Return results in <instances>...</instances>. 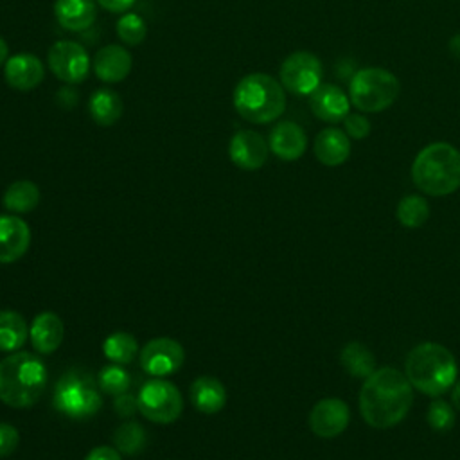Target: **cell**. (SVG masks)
<instances>
[{"label":"cell","instance_id":"cell-1","mask_svg":"<svg viewBox=\"0 0 460 460\" xmlns=\"http://www.w3.org/2000/svg\"><path fill=\"white\" fill-rule=\"evenodd\" d=\"M413 402V386L406 374L394 367L374 370L359 392V410L365 422L377 429L399 424Z\"/></svg>","mask_w":460,"mask_h":460},{"label":"cell","instance_id":"cell-2","mask_svg":"<svg viewBox=\"0 0 460 460\" xmlns=\"http://www.w3.org/2000/svg\"><path fill=\"white\" fill-rule=\"evenodd\" d=\"M45 363L31 352H14L0 361V401L11 408L32 406L47 388Z\"/></svg>","mask_w":460,"mask_h":460},{"label":"cell","instance_id":"cell-3","mask_svg":"<svg viewBox=\"0 0 460 460\" xmlns=\"http://www.w3.org/2000/svg\"><path fill=\"white\" fill-rule=\"evenodd\" d=\"M411 180L429 196H447L460 187V151L447 142L422 147L411 164Z\"/></svg>","mask_w":460,"mask_h":460},{"label":"cell","instance_id":"cell-4","mask_svg":"<svg viewBox=\"0 0 460 460\" xmlns=\"http://www.w3.org/2000/svg\"><path fill=\"white\" fill-rule=\"evenodd\" d=\"M235 111L252 124H270L286 110V90L271 75L253 72L244 75L234 88Z\"/></svg>","mask_w":460,"mask_h":460},{"label":"cell","instance_id":"cell-5","mask_svg":"<svg viewBox=\"0 0 460 460\" xmlns=\"http://www.w3.org/2000/svg\"><path fill=\"white\" fill-rule=\"evenodd\" d=\"M404 374L413 388L438 397L455 385L456 361L444 345L426 341L410 350Z\"/></svg>","mask_w":460,"mask_h":460},{"label":"cell","instance_id":"cell-6","mask_svg":"<svg viewBox=\"0 0 460 460\" xmlns=\"http://www.w3.org/2000/svg\"><path fill=\"white\" fill-rule=\"evenodd\" d=\"M401 92L399 79L386 68L367 66L354 72L349 83V99L361 113H379L390 108Z\"/></svg>","mask_w":460,"mask_h":460},{"label":"cell","instance_id":"cell-7","mask_svg":"<svg viewBox=\"0 0 460 460\" xmlns=\"http://www.w3.org/2000/svg\"><path fill=\"white\" fill-rule=\"evenodd\" d=\"M52 402L59 413L70 419H88L101 410L102 397L88 372L70 368L56 383Z\"/></svg>","mask_w":460,"mask_h":460},{"label":"cell","instance_id":"cell-8","mask_svg":"<svg viewBox=\"0 0 460 460\" xmlns=\"http://www.w3.org/2000/svg\"><path fill=\"white\" fill-rule=\"evenodd\" d=\"M137 401L138 411L156 424L174 422L183 410V399L178 388L160 377L146 381L138 390Z\"/></svg>","mask_w":460,"mask_h":460},{"label":"cell","instance_id":"cell-9","mask_svg":"<svg viewBox=\"0 0 460 460\" xmlns=\"http://www.w3.org/2000/svg\"><path fill=\"white\" fill-rule=\"evenodd\" d=\"M279 74L284 90L295 95H311L322 84L323 68L313 52L296 50L282 61Z\"/></svg>","mask_w":460,"mask_h":460},{"label":"cell","instance_id":"cell-10","mask_svg":"<svg viewBox=\"0 0 460 460\" xmlns=\"http://www.w3.org/2000/svg\"><path fill=\"white\" fill-rule=\"evenodd\" d=\"M50 72L66 84L83 83L92 68V59L86 49L74 40H59L52 43L47 54Z\"/></svg>","mask_w":460,"mask_h":460},{"label":"cell","instance_id":"cell-11","mask_svg":"<svg viewBox=\"0 0 460 460\" xmlns=\"http://www.w3.org/2000/svg\"><path fill=\"white\" fill-rule=\"evenodd\" d=\"M185 359L183 347L172 338H155L140 350V367L144 372L162 377L181 368Z\"/></svg>","mask_w":460,"mask_h":460},{"label":"cell","instance_id":"cell-12","mask_svg":"<svg viewBox=\"0 0 460 460\" xmlns=\"http://www.w3.org/2000/svg\"><path fill=\"white\" fill-rule=\"evenodd\" d=\"M268 142L252 129H239L232 135L228 144V155L234 165L244 171H257L268 160Z\"/></svg>","mask_w":460,"mask_h":460},{"label":"cell","instance_id":"cell-13","mask_svg":"<svg viewBox=\"0 0 460 460\" xmlns=\"http://www.w3.org/2000/svg\"><path fill=\"white\" fill-rule=\"evenodd\" d=\"M349 406L336 397L318 401L309 413V428L320 438H332L345 431L349 424Z\"/></svg>","mask_w":460,"mask_h":460},{"label":"cell","instance_id":"cell-14","mask_svg":"<svg viewBox=\"0 0 460 460\" xmlns=\"http://www.w3.org/2000/svg\"><path fill=\"white\" fill-rule=\"evenodd\" d=\"M45 77V66L34 54L20 52L9 56L4 65L5 83L18 92L34 90Z\"/></svg>","mask_w":460,"mask_h":460},{"label":"cell","instance_id":"cell-15","mask_svg":"<svg viewBox=\"0 0 460 460\" xmlns=\"http://www.w3.org/2000/svg\"><path fill=\"white\" fill-rule=\"evenodd\" d=\"M92 66L97 79H101L102 83L113 84V83H120L129 75L133 59H131V54L122 45L110 43L101 47L95 52Z\"/></svg>","mask_w":460,"mask_h":460},{"label":"cell","instance_id":"cell-16","mask_svg":"<svg viewBox=\"0 0 460 460\" xmlns=\"http://www.w3.org/2000/svg\"><path fill=\"white\" fill-rule=\"evenodd\" d=\"M268 146L277 158L284 162H293L304 155L307 147V137L302 126H298L296 122L282 120L270 131Z\"/></svg>","mask_w":460,"mask_h":460},{"label":"cell","instance_id":"cell-17","mask_svg":"<svg viewBox=\"0 0 460 460\" xmlns=\"http://www.w3.org/2000/svg\"><path fill=\"white\" fill-rule=\"evenodd\" d=\"M309 108L323 122H340L349 115L350 99L340 86L320 84L309 95Z\"/></svg>","mask_w":460,"mask_h":460},{"label":"cell","instance_id":"cell-18","mask_svg":"<svg viewBox=\"0 0 460 460\" xmlns=\"http://www.w3.org/2000/svg\"><path fill=\"white\" fill-rule=\"evenodd\" d=\"M31 230L18 216H0V264H9L25 255Z\"/></svg>","mask_w":460,"mask_h":460},{"label":"cell","instance_id":"cell-19","mask_svg":"<svg viewBox=\"0 0 460 460\" xmlns=\"http://www.w3.org/2000/svg\"><path fill=\"white\" fill-rule=\"evenodd\" d=\"M32 347L41 354H52L59 349L65 338V325L61 318L50 311L40 313L29 329Z\"/></svg>","mask_w":460,"mask_h":460},{"label":"cell","instance_id":"cell-20","mask_svg":"<svg viewBox=\"0 0 460 460\" xmlns=\"http://www.w3.org/2000/svg\"><path fill=\"white\" fill-rule=\"evenodd\" d=\"M54 16L65 31H86L97 18L95 0H56Z\"/></svg>","mask_w":460,"mask_h":460},{"label":"cell","instance_id":"cell-21","mask_svg":"<svg viewBox=\"0 0 460 460\" xmlns=\"http://www.w3.org/2000/svg\"><path fill=\"white\" fill-rule=\"evenodd\" d=\"M314 156L320 164L336 167L341 165L350 155L349 135L338 128H325L314 138Z\"/></svg>","mask_w":460,"mask_h":460},{"label":"cell","instance_id":"cell-22","mask_svg":"<svg viewBox=\"0 0 460 460\" xmlns=\"http://www.w3.org/2000/svg\"><path fill=\"white\" fill-rule=\"evenodd\" d=\"M190 399L198 411L217 413L226 402V390L219 379L201 376L190 386Z\"/></svg>","mask_w":460,"mask_h":460},{"label":"cell","instance_id":"cell-23","mask_svg":"<svg viewBox=\"0 0 460 460\" xmlns=\"http://www.w3.org/2000/svg\"><path fill=\"white\" fill-rule=\"evenodd\" d=\"M122 99L111 88H99L90 95L88 111L95 124L113 126L122 117Z\"/></svg>","mask_w":460,"mask_h":460},{"label":"cell","instance_id":"cell-24","mask_svg":"<svg viewBox=\"0 0 460 460\" xmlns=\"http://www.w3.org/2000/svg\"><path fill=\"white\" fill-rule=\"evenodd\" d=\"M2 203L14 214H27L40 203V189L29 180H18L7 187Z\"/></svg>","mask_w":460,"mask_h":460},{"label":"cell","instance_id":"cell-25","mask_svg":"<svg viewBox=\"0 0 460 460\" xmlns=\"http://www.w3.org/2000/svg\"><path fill=\"white\" fill-rule=\"evenodd\" d=\"M27 334V323L20 313L11 309L0 311V350L13 352L22 349Z\"/></svg>","mask_w":460,"mask_h":460},{"label":"cell","instance_id":"cell-26","mask_svg":"<svg viewBox=\"0 0 460 460\" xmlns=\"http://www.w3.org/2000/svg\"><path fill=\"white\" fill-rule=\"evenodd\" d=\"M340 361L354 377H368L376 370V358L368 347L359 341H350L341 349Z\"/></svg>","mask_w":460,"mask_h":460},{"label":"cell","instance_id":"cell-27","mask_svg":"<svg viewBox=\"0 0 460 460\" xmlns=\"http://www.w3.org/2000/svg\"><path fill=\"white\" fill-rule=\"evenodd\" d=\"M102 352L117 365H128L138 352V343L129 332H113L102 343Z\"/></svg>","mask_w":460,"mask_h":460},{"label":"cell","instance_id":"cell-28","mask_svg":"<svg viewBox=\"0 0 460 460\" xmlns=\"http://www.w3.org/2000/svg\"><path fill=\"white\" fill-rule=\"evenodd\" d=\"M397 221L406 228H419L422 226L429 217V207L428 201L422 196L410 194L404 196L397 203Z\"/></svg>","mask_w":460,"mask_h":460},{"label":"cell","instance_id":"cell-29","mask_svg":"<svg viewBox=\"0 0 460 460\" xmlns=\"http://www.w3.org/2000/svg\"><path fill=\"white\" fill-rule=\"evenodd\" d=\"M113 442L119 453L124 455H137L142 451L146 444V431L137 422L120 424L113 433Z\"/></svg>","mask_w":460,"mask_h":460},{"label":"cell","instance_id":"cell-30","mask_svg":"<svg viewBox=\"0 0 460 460\" xmlns=\"http://www.w3.org/2000/svg\"><path fill=\"white\" fill-rule=\"evenodd\" d=\"M117 36L124 45L137 47L147 36V23L137 13H124L117 20Z\"/></svg>","mask_w":460,"mask_h":460},{"label":"cell","instance_id":"cell-31","mask_svg":"<svg viewBox=\"0 0 460 460\" xmlns=\"http://www.w3.org/2000/svg\"><path fill=\"white\" fill-rule=\"evenodd\" d=\"M97 385L102 392H106L110 395H120L129 390L131 377L126 368L113 363V365H106L101 368V372L97 376Z\"/></svg>","mask_w":460,"mask_h":460},{"label":"cell","instance_id":"cell-32","mask_svg":"<svg viewBox=\"0 0 460 460\" xmlns=\"http://www.w3.org/2000/svg\"><path fill=\"white\" fill-rule=\"evenodd\" d=\"M426 419L429 428H433L435 431H449L455 424V410L446 401L437 399L429 404Z\"/></svg>","mask_w":460,"mask_h":460},{"label":"cell","instance_id":"cell-33","mask_svg":"<svg viewBox=\"0 0 460 460\" xmlns=\"http://www.w3.org/2000/svg\"><path fill=\"white\" fill-rule=\"evenodd\" d=\"M343 128H345V133L350 137V138H365L370 135V129H372V124L370 120L361 115V113H349L345 119H343Z\"/></svg>","mask_w":460,"mask_h":460},{"label":"cell","instance_id":"cell-34","mask_svg":"<svg viewBox=\"0 0 460 460\" xmlns=\"http://www.w3.org/2000/svg\"><path fill=\"white\" fill-rule=\"evenodd\" d=\"M18 442H20L18 429L11 424L0 422V458L13 455L14 449L18 447Z\"/></svg>","mask_w":460,"mask_h":460},{"label":"cell","instance_id":"cell-35","mask_svg":"<svg viewBox=\"0 0 460 460\" xmlns=\"http://www.w3.org/2000/svg\"><path fill=\"white\" fill-rule=\"evenodd\" d=\"M113 408H115L117 415H120V417H131V415L138 410V401H137V397L131 395L129 392H124V394H120V395H115Z\"/></svg>","mask_w":460,"mask_h":460},{"label":"cell","instance_id":"cell-36","mask_svg":"<svg viewBox=\"0 0 460 460\" xmlns=\"http://www.w3.org/2000/svg\"><path fill=\"white\" fill-rule=\"evenodd\" d=\"M84 460H122L120 453L113 447H108V446H99V447H93Z\"/></svg>","mask_w":460,"mask_h":460},{"label":"cell","instance_id":"cell-37","mask_svg":"<svg viewBox=\"0 0 460 460\" xmlns=\"http://www.w3.org/2000/svg\"><path fill=\"white\" fill-rule=\"evenodd\" d=\"M95 2L110 13H126L137 0H95Z\"/></svg>","mask_w":460,"mask_h":460},{"label":"cell","instance_id":"cell-38","mask_svg":"<svg viewBox=\"0 0 460 460\" xmlns=\"http://www.w3.org/2000/svg\"><path fill=\"white\" fill-rule=\"evenodd\" d=\"M56 101H58V104L63 106V108H72V106L75 104V101H77V93H75V90H74L72 86H63V88L58 92Z\"/></svg>","mask_w":460,"mask_h":460},{"label":"cell","instance_id":"cell-39","mask_svg":"<svg viewBox=\"0 0 460 460\" xmlns=\"http://www.w3.org/2000/svg\"><path fill=\"white\" fill-rule=\"evenodd\" d=\"M449 50L455 58L460 59V34H455L451 40H449Z\"/></svg>","mask_w":460,"mask_h":460},{"label":"cell","instance_id":"cell-40","mask_svg":"<svg viewBox=\"0 0 460 460\" xmlns=\"http://www.w3.org/2000/svg\"><path fill=\"white\" fill-rule=\"evenodd\" d=\"M7 58H9V47H7L5 40H4V38H0V66H2V65H5Z\"/></svg>","mask_w":460,"mask_h":460},{"label":"cell","instance_id":"cell-41","mask_svg":"<svg viewBox=\"0 0 460 460\" xmlns=\"http://www.w3.org/2000/svg\"><path fill=\"white\" fill-rule=\"evenodd\" d=\"M451 399H453V404H455V408H456V410H460V381L456 383V386H455V390H453V395H451Z\"/></svg>","mask_w":460,"mask_h":460}]
</instances>
